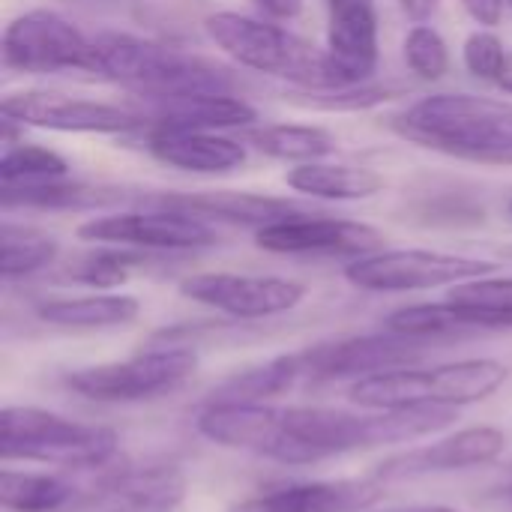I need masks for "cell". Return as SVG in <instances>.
Masks as SVG:
<instances>
[{"instance_id":"6da1fadb","label":"cell","mask_w":512,"mask_h":512,"mask_svg":"<svg viewBox=\"0 0 512 512\" xmlns=\"http://www.w3.org/2000/svg\"><path fill=\"white\" fill-rule=\"evenodd\" d=\"M459 420V408H378L354 414L321 405H204L201 438L282 465H318L357 450L408 444Z\"/></svg>"},{"instance_id":"7a4b0ae2","label":"cell","mask_w":512,"mask_h":512,"mask_svg":"<svg viewBox=\"0 0 512 512\" xmlns=\"http://www.w3.org/2000/svg\"><path fill=\"white\" fill-rule=\"evenodd\" d=\"M393 129L420 147L480 162L512 165V102L474 93H435L393 120Z\"/></svg>"},{"instance_id":"3957f363","label":"cell","mask_w":512,"mask_h":512,"mask_svg":"<svg viewBox=\"0 0 512 512\" xmlns=\"http://www.w3.org/2000/svg\"><path fill=\"white\" fill-rule=\"evenodd\" d=\"M90 75L129 87L141 99L183 93H234V78L222 66L129 33L93 36Z\"/></svg>"},{"instance_id":"277c9868","label":"cell","mask_w":512,"mask_h":512,"mask_svg":"<svg viewBox=\"0 0 512 512\" xmlns=\"http://www.w3.org/2000/svg\"><path fill=\"white\" fill-rule=\"evenodd\" d=\"M204 30L216 48L246 69L291 81L306 90L351 87L327 48H318L282 24L222 9L204 18Z\"/></svg>"},{"instance_id":"5b68a950","label":"cell","mask_w":512,"mask_h":512,"mask_svg":"<svg viewBox=\"0 0 512 512\" xmlns=\"http://www.w3.org/2000/svg\"><path fill=\"white\" fill-rule=\"evenodd\" d=\"M120 438L108 426L78 423L33 405H6L0 414V459L96 471L114 462Z\"/></svg>"},{"instance_id":"8992f818","label":"cell","mask_w":512,"mask_h":512,"mask_svg":"<svg viewBox=\"0 0 512 512\" xmlns=\"http://www.w3.org/2000/svg\"><path fill=\"white\" fill-rule=\"evenodd\" d=\"M510 378L498 360H459L429 369H396L354 381L348 396L354 405L378 408H462L489 399Z\"/></svg>"},{"instance_id":"52a82bcc","label":"cell","mask_w":512,"mask_h":512,"mask_svg":"<svg viewBox=\"0 0 512 512\" xmlns=\"http://www.w3.org/2000/svg\"><path fill=\"white\" fill-rule=\"evenodd\" d=\"M195 369H198L195 348L165 339L159 345H147L144 351L126 360L75 369L63 378V384L90 402L129 405V402H147L180 390Z\"/></svg>"},{"instance_id":"ba28073f","label":"cell","mask_w":512,"mask_h":512,"mask_svg":"<svg viewBox=\"0 0 512 512\" xmlns=\"http://www.w3.org/2000/svg\"><path fill=\"white\" fill-rule=\"evenodd\" d=\"M498 270L495 261L468 258L453 252L432 249H378L363 258H354L345 267V279L354 288L378 291V294H402V291H426L441 285H462L471 279L492 276Z\"/></svg>"},{"instance_id":"9c48e42d","label":"cell","mask_w":512,"mask_h":512,"mask_svg":"<svg viewBox=\"0 0 512 512\" xmlns=\"http://www.w3.org/2000/svg\"><path fill=\"white\" fill-rule=\"evenodd\" d=\"M3 66L30 75L90 72L93 36L51 9H30L3 30Z\"/></svg>"},{"instance_id":"30bf717a","label":"cell","mask_w":512,"mask_h":512,"mask_svg":"<svg viewBox=\"0 0 512 512\" xmlns=\"http://www.w3.org/2000/svg\"><path fill=\"white\" fill-rule=\"evenodd\" d=\"M78 237L102 246H123L141 252H192L219 240L213 222L153 204L150 210H123L111 216H93L78 228Z\"/></svg>"},{"instance_id":"8fae6325","label":"cell","mask_w":512,"mask_h":512,"mask_svg":"<svg viewBox=\"0 0 512 512\" xmlns=\"http://www.w3.org/2000/svg\"><path fill=\"white\" fill-rule=\"evenodd\" d=\"M438 339L426 336H408L387 330L369 333V336H351L324 342L315 348H306L309 363V384H333V381H363L381 372H396L417 366L429 351H435Z\"/></svg>"},{"instance_id":"7c38bea8","label":"cell","mask_w":512,"mask_h":512,"mask_svg":"<svg viewBox=\"0 0 512 512\" xmlns=\"http://www.w3.org/2000/svg\"><path fill=\"white\" fill-rule=\"evenodd\" d=\"M186 489V474L174 462L120 465L87 489H78L66 512H177Z\"/></svg>"},{"instance_id":"4fadbf2b","label":"cell","mask_w":512,"mask_h":512,"mask_svg":"<svg viewBox=\"0 0 512 512\" xmlns=\"http://www.w3.org/2000/svg\"><path fill=\"white\" fill-rule=\"evenodd\" d=\"M3 123L54 129V132H96V135H117L144 126L138 108L81 99L57 90H21L9 93L0 102Z\"/></svg>"},{"instance_id":"5bb4252c","label":"cell","mask_w":512,"mask_h":512,"mask_svg":"<svg viewBox=\"0 0 512 512\" xmlns=\"http://www.w3.org/2000/svg\"><path fill=\"white\" fill-rule=\"evenodd\" d=\"M180 294L231 318L255 321L291 312L303 303L306 288L279 276H246V273H198L180 282Z\"/></svg>"},{"instance_id":"9a60e30c","label":"cell","mask_w":512,"mask_h":512,"mask_svg":"<svg viewBox=\"0 0 512 512\" xmlns=\"http://www.w3.org/2000/svg\"><path fill=\"white\" fill-rule=\"evenodd\" d=\"M507 435L495 426H471L456 435L438 438L435 444L405 450L399 456L384 459L372 480L378 483H405V480H423L438 474H459L471 468L492 465L504 456Z\"/></svg>"},{"instance_id":"2e32d148","label":"cell","mask_w":512,"mask_h":512,"mask_svg":"<svg viewBox=\"0 0 512 512\" xmlns=\"http://www.w3.org/2000/svg\"><path fill=\"white\" fill-rule=\"evenodd\" d=\"M381 240V231L366 222L309 213H297L255 231V243L273 255H339L351 261L378 252Z\"/></svg>"},{"instance_id":"e0dca14e","label":"cell","mask_w":512,"mask_h":512,"mask_svg":"<svg viewBox=\"0 0 512 512\" xmlns=\"http://www.w3.org/2000/svg\"><path fill=\"white\" fill-rule=\"evenodd\" d=\"M378 480H315L261 489L225 512H366L384 498Z\"/></svg>"},{"instance_id":"ac0fdd59","label":"cell","mask_w":512,"mask_h":512,"mask_svg":"<svg viewBox=\"0 0 512 512\" xmlns=\"http://www.w3.org/2000/svg\"><path fill=\"white\" fill-rule=\"evenodd\" d=\"M144 117V126L150 129H249L258 120V111L234 96V93H183V96H159L144 99L138 108Z\"/></svg>"},{"instance_id":"d6986e66","label":"cell","mask_w":512,"mask_h":512,"mask_svg":"<svg viewBox=\"0 0 512 512\" xmlns=\"http://www.w3.org/2000/svg\"><path fill=\"white\" fill-rule=\"evenodd\" d=\"M327 12V51L348 84H363L378 66L375 0H327Z\"/></svg>"},{"instance_id":"ffe728a7","label":"cell","mask_w":512,"mask_h":512,"mask_svg":"<svg viewBox=\"0 0 512 512\" xmlns=\"http://www.w3.org/2000/svg\"><path fill=\"white\" fill-rule=\"evenodd\" d=\"M147 150L159 162L192 174H228L246 162V147L240 141L204 129H150Z\"/></svg>"},{"instance_id":"44dd1931","label":"cell","mask_w":512,"mask_h":512,"mask_svg":"<svg viewBox=\"0 0 512 512\" xmlns=\"http://www.w3.org/2000/svg\"><path fill=\"white\" fill-rule=\"evenodd\" d=\"M384 327L396 330V333H408V336H426V339L447 342V339H459V336L512 330V318L492 312V309L444 300V303H420V306L396 309L393 315H387Z\"/></svg>"},{"instance_id":"7402d4cb","label":"cell","mask_w":512,"mask_h":512,"mask_svg":"<svg viewBox=\"0 0 512 512\" xmlns=\"http://www.w3.org/2000/svg\"><path fill=\"white\" fill-rule=\"evenodd\" d=\"M144 204H159V207H174L192 216H201L207 222H240L252 225L255 231L282 219H291L300 210L294 201L282 198H267L255 192H204V195H147Z\"/></svg>"},{"instance_id":"603a6c76","label":"cell","mask_w":512,"mask_h":512,"mask_svg":"<svg viewBox=\"0 0 512 512\" xmlns=\"http://www.w3.org/2000/svg\"><path fill=\"white\" fill-rule=\"evenodd\" d=\"M309 384V363L306 351L282 354L252 369H243L222 384H216L201 405H258L273 402L297 387Z\"/></svg>"},{"instance_id":"cb8c5ba5","label":"cell","mask_w":512,"mask_h":512,"mask_svg":"<svg viewBox=\"0 0 512 512\" xmlns=\"http://www.w3.org/2000/svg\"><path fill=\"white\" fill-rule=\"evenodd\" d=\"M141 303L129 294H84L51 297L36 303V318L63 330H105L135 321Z\"/></svg>"},{"instance_id":"d4e9b609","label":"cell","mask_w":512,"mask_h":512,"mask_svg":"<svg viewBox=\"0 0 512 512\" xmlns=\"http://www.w3.org/2000/svg\"><path fill=\"white\" fill-rule=\"evenodd\" d=\"M294 192L327 198V201H363L384 189V177L363 165H333V162H303L285 177Z\"/></svg>"},{"instance_id":"484cf974","label":"cell","mask_w":512,"mask_h":512,"mask_svg":"<svg viewBox=\"0 0 512 512\" xmlns=\"http://www.w3.org/2000/svg\"><path fill=\"white\" fill-rule=\"evenodd\" d=\"M78 498V489L42 471H0V507L6 512H66Z\"/></svg>"},{"instance_id":"4316f807","label":"cell","mask_w":512,"mask_h":512,"mask_svg":"<svg viewBox=\"0 0 512 512\" xmlns=\"http://www.w3.org/2000/svg\"><path fill=\"white\" fill-rule=\"evenodd\" d=\"M246 144L258 153L282 162H318L333 153L336 138L321 126H300V123H270V126H249Z\"/></svg>"},{"instance_id":"83f0119b","label":"cell","mask_w":512,"mask_h":512,"mask_svg":"<svg viewBox=\"0 0 512 512\" xmlns=\"http://www.w3.org/2000/svg\"><path fill=\"white\" fill-rule=\"evenodd\" d=\"M54 258H57L54 237H48L36 228H27V225L3 222V228H0V273L6 282L39 273Z\"/></svg>"},{"instance_id":"f1b7e54d","label":"cell","mask_w":512,"mask_h":512,"mask_svg":"<svg viewBox=\"0 0 512 512\" xmlns=\"http://www.w3.org/2000/svg\"><path fill=\"white\" fill-rule=\"evenodd\" d=\"M66 174V159L39 144H9L0 156V186H36L63 180Z\"/></svg>"},{"instance_id":"f546056e","label":"cell","mask_w":512,"mask_h":512,"mask_svg":"<svg viewBox=\"0 0 512 512\" xmlns=\"http://www.w3.org/2000/svg\"><path fill=\"white\" fill-rule=\"evenodd\" d=\"M117 249L120 252L108 249V252H96V255L81 258L75 267H69V276L81 285H90V288H114V285L126 282L132 276V270L147 264L150 252L123 249V246H117Z\"/></svg>"},{"instance_id":"4dcf8cb0","label":"cell","mask_w":512,"mask_h":512,"mask_svg":"<svg viewBox=\"0 0 512 512\" xmlns=\"http://www.w3.org/2000/svg\"><path fill=\"white\" fill-rule=\"evenodd\" d=\"M405 60L411 66V72L423 81H438L447 75L450 69V51H447V42L444 36L426 24V21H417L408 36H405Z\"/></svg>"},{"instance_id":"1f68e13d","label":"cell","mask_w":512,"mask_h":512,"mask_svg":"<svg viewBox=\"0 0 512 512\" xmlns=\"http://www.w3.org/2000/svg\"><path fill=\"white\" fill-rule=\"evenodd\" d=\"M447 300L465 303V306H480V309H492L501 315L512 318V279H471L462 285H453V291L447 294Z\"/></svg>"},{"instance_id":"d6a6232c","label":"cell","mask_w":512,"mask_h":512,"mask_svg":"<svg viewBox=\"0 0 512 512\" xmlns=\"http://www.w3.org/2000/svg\"><path fill=\"white\" fill-rule=\"evenodd\" d=\"M462 57H465V66L471 75L483 78V81H498L501 75V66L507 60V51H504V42L489 33V30H477L468 36L465 48H462Z\"/></svg>"},{"instance_id":"836d02e7","label":"cell","mask_w":512,"mask_h":512,"mask_svg":"<svg viewBox=\"0 0 512 512\" xmlns=\"http://www.w3.org/2000/svg\"><path fill=\"white\" fill-rule=\"evenodd\" d=\"M504 3H507V0H462V6L468 9V15H471L477 24H483V27L501 24V18H504Z\"/></svg>"},{"instance_id":"e575fe53","label":"cell","mask_w":512,"mask_h":512,"mask_svg":"<svg viewBox=\"0 0 512 512\" xmlns=\"http://www.w3.org/2000/svg\"><path fill=\"white\" fill-rule=\"evenodd\" d=\"M273 18H294L303 9V0H258Z\"/></svg>"},{"instance_id":"d590c367","label":"cell","mask_w":512,"mask_h":512,"mask_svg":"<svg viewBox=\"0 0 512 512\" xmlns=\"http://www.w3.org/2000/svg\"><path fill=\"white\" fill-rule=\"evenodd\" d=\"M399 3H402V9H405L414 21H426V18L438 9L441 0H399Z\"/></svg>"},{"instance_id":"8d00e7d4","label":"cell","mask_w":512,"mask_h":512,"mask_svg":"<svg viewBox=\"0 0 512 512\" xmlns=\"http://www.w3.org/2000/svg\"><path fill=\"white\" fill-rule=\"evenodd\" d=\"M504 93H510L512 96V51H507V60H504V66H501V75H498V81H495Z\"/></svg>"},{"instance_id":"74e56055","label":"cell","mask_w":512,"mask_h":512,"mask_svg":"<svg viewBox=\"0 0 512 512\" xmlns=\"http://www.w3.org/2000/svg\"><path fill=\"white\" fill-rule=\"evenodd\" d=\"M387 512H462L453 507H405V510H387Z\"/></svg>"},{"instance_id":"f35d334b","label":"cell","mask_w":512,"mask_h":512,"mask_svg":"<svg viewBox=\"0 0 512 512\" xmlns=\"http://www.w3.org/2000/svg\"><path fill=\"white\" fill-rule=\"evenodd\" d=\"M510 501H512V486H510Z\"/></svg>"},{"instance_id":"ab89813d","label":"cell","mask_w":512,"mask_h":512,"mask_svg":"<svg viewBox=\"0 0 512 512\" xmlns=\"http://www.w3.org/2000/svg\"><path fill=\"white\" fill-rule=\"evenodd\" d=\"M510 213H512V201H510Z\"/></svg>"},{"instance_id":"60d3db41","label":"cell","mask_w":512,"mask_h":512,"mask_svg":"<svg viewBox=\"0 0 512 512\" xmlns=\"http://www.w3.org/2000/svg\"><path fill=\"white\" fill-rule=\"evenodd\" d=\"M510 3H512V0H510Z\"/></svg>"}]
</instances>
